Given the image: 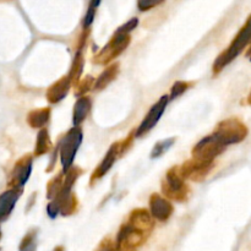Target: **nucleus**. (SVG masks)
I'll return each mask as SVG.
<instances>
[{"instance_id":"1","label":"nucleus","mask_w":251,"mask_h":251,"mask_svg":"<svg viewBox=\"0 0 251 251\" xmlns=\"http://www.w3.org/2000/svg\"><path fill=\"white\" fill-rule=\"evenodd\" d=\"M247 134L248 130L244 124L238 120H229V122L225 123V126L218 134L217 141H220L222 146L227 144H235V142L243 141Z\"/></svg>"},{"instance_id":"2","label":"nucleus","mask_w":251,"mask_h":251,"mask_svg":"<svg viewBox=\"0 0 251 251\" xmlns=\"http://www.w3.org/2000/svg\"><path fill=\"white\" fill-rule=\"evenodd\" d=\"M249 103L251 104V95H250V97H249Z\"/></svg>"}]
</instances>
